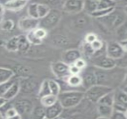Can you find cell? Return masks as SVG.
Returning a JSON list of instances; mask_svg holds the SVG:
<instances>
[{
  "mask_svg": "<svg viewBox=\"0 0 127 119\" xmlns=\"http://www.w3.org/2000/svg\"><path fill=\"white\" fill-rule=\"evenodd\" d=\"M36 86V83L33 80H26L24 81L23 83L22 84V86L20 85V88H23V90L25 92H31L33 91Z\"/></svg>",
  "mask_w": 127,
  "mask_h": 119,
  "instance_id": "1f68e13d",
  "label": "cell"
},
{
  "mask_svg": "<svg viewBox=\"0 0 127 119\" xmlns=\"http://www.w3.org/2000/svg\"><path fill=\"white\" fill-rule=\"evenodd\" d=\"M84 0H65L62 9L70 14H76L83 11Z\"/></svg>",
  "mask_w": 127,
  "mask_h": 119,
  "instance_id": "9c48e42d",
  "label": "cell"
},
{
  "mask_svg": "<svg viewBox=\"0 0 127 119\" xmlns=\"http://www.w3.org/2000/svg\"><path fill=\"white\" fill-rule=\"evenodd\" d=\"M98 118L111 119L113 111V107L110 105L96 104Z\"/></svg>",
  "mask_w": 127,
  "mask_h": 119,
  "instance_id": "2e32d148",
  "label": "cell"
},
{
  "mask_svg": "<svg viewBox=\"0 0 127 119\" xmlns=\"http://www.w3.org/2000/svg\"><path fill=\"white\" fill-rule=\"evenodd\" d=\"M6 48L10 51H18V36L11 38L6 43Z\"/></svg>",
  "mask_w": 127,
  "mask_h": 119,
  "instance_id": "f1b7e54d",
  "label": "cell"
},
{
  "mask_svg": "<svg viewBox=\"0 0 127 119\" xmlns=\"http://www.w3.org/2000/svg\"><path fill=\"white\" fill-rule=\"evenodd\" d=\"M125 116H126V117H127V110H126V111L125 112Z\"/></svg>",
  "mask_w": 127,
  "mask_h": 119,
  "instance_id": "db71d44e",
  "label": "cell"
},
{
  "mask_svg": "<svg viewBox=\"0 0 127 119\" xmlns=\"http://www.w3.org/2000/svg\"><path fill=\"white\" fill-rule=\"evenodd\" d=\"M114 90L108 86L96 84L85 91V98L92 103L96 104L102 96Z\"/></svg>",
  "mask_w": 127,
  "mask_h": 119,
  "instance_id": "277c9868",
  "label": "cell"
},
{
  "mask_svg": "<svg viewBox=\"0 0 127 119\" xmlns=\"http://www.w3.org/2000/svg\"><path fill=\"white\" fill-rule=\"evenodd\" d=\"M24 1H29V0H24Z\"/></svg>",
  "mask_w": 127,
  "mask_h": 119,
  "instance_id": "6f0895ef",
  "label": "cell"
},
{
  "mask_svg": "<svg viewBox=\"0 0 127 119\" xmlns=\"http://www.w3.org/2000/svg\"><path fill=\"white\" fill-rule=\"evenodd\" d=\"M116 7H115V8H108V9H102V10H97V11L93 12V13H92L90 16L92 17L96 18V19H99V18L103 17H104V16L108 15V14H109L113 10L116 8Z\"/></svg>",
  "mask_w": 127,
  "mask_h": 119,
  "instance_id": "836d02e7",
  "label": "cell"
},
{
  "mask_svg": "<svg viewBox=\"0 0 127 119\" xmlns=\"http://www.w3.org/2000/svg\"><path fill=\"white\" fill-rule=\"evenodd\" d=\"M81 58V52L77 49H70L66 51L63 55V60L68 65L74 64L76 60Z\"/></svg>",
  "mask_w": 127,
  "mask_h": 119,
  "instance_id": "9a60e30c",
  "label": "cell"
},
{
  "mask_svg": "<svg viewBox=\"0 0 127 119\" xmlns=\"http://www.w3.org/2000/svg\"><path fill=\"white\" fill-rule=\"evenodd\" d=\"M4 8H5V7H4V5H3V4H0V15L2 14L3 13H4Z\"/></svg>",
  "mask_w": 127,
  "mask_h": 119,
  "instance_id": "f907efd6",
  "label": "cell"
},
{
  "mask_svg": "<svg viewBox=\"0 0 127 119\" xmlns=\"http://www.w3.org/2000/svg\"><path fill=\"white\" fill-rule=\"evenodd\" d=\"M90 45L95 52L102 50L104 48V43L102 40H98V39L92 42L91 43H90Z\"/></svg>",
  "mask_w": 127,
  "mask_h": 119,
  "instance_id": "74e56055",
  "label": "cell"
},
{
  "mask_svg": "<svg viewBox=\"0 0 127 119\" xmlns=\"http://www.w3.org/2000/svg\"><path fill=\"white\" fill-rule=\"evenodd\" d=\"M37 2H32L29 5H28V14L29 17L34 18V19H39L38 16V12H37Z\"/></svg>",
  "mask_w": 127,
  "mask_h": 119,
  "instance_id": "4dcf8cb0",
  "label": "cell"
},
{
  "mask_svg": "<svg viewBox=\"0 0 127 119\" xmlns=\"http://www.w3.org/2000/svg\"><path fill=\"white\" fill-rule=\"evenodd\" d=\"M100 1V0H84L83 11L90 16L93 12L97 10Z\"/></svg>",
  "mask_w": 127,
  "mask_h": 119,
  "instance_id": "ffe728a7",
  "label": "cell"
},
{
  "mask_svg": "<svg viewBox=\"0 0 127 119\" xmlns=\"http://www.w3.org/2000/svg\"><path fill=\"white\" fill-rule=\"evenodd\" d=\"M14 108L20 116L30 114L33 111V103L28 99H20L14 103Z\"/></svg>",
  "mask_w": 127,
  "mask_h": 119,
  "instance_id": "7c38bea8",
  "label": "cell"
},
{
  "mask_svg": "<svg viewBox=\"0 0 127 119\" xmlns=\"http://www.w3.org/2000/svg\"><path fill=\"white\" fill-rule=\"evenodd\" d=\"M119 42H120L121 45L122 47L123 48L125 52L127 53V40H121V41H119Z\"/></svg>",
  "mask_w": 127,
  "mask_h": 119,
  "instance_id": "7dc6e473",
  "label": "cell"
},
{
  "mask_svg": "<svg viewBox=\"0 0 127 119\" xmlns=\"http://www.w3.org/2000/svg\"><path fill=\"white\" fill-rule=\"evenodd\" d=\"M4 117L7 119H19L22 118V116L18 113L14 107H11L5 111Z\"/></svg>",
  "mask_w": 127,
  "mask_h": 119,
  "instance_id": "e575fe53",
  "label": "cell"
},
{
  "mask_svg": "<svg viewBox=\"0 0 127 119\" xmlns=\"http://www.w3.org/2000/svg\"><path fill=\"white\" fill-rule=\"evenodd\" d=\"M62 17V13L57 8H51L49 13L45 17L39 19V27L45 29L46 31L55 28Z\"/></svg>",
  "mask_w": 127,
  "mask_h": 119,
  "instance_id": "5b68a950",
  "label": "cell"
},
{
  "mask_svg": "<svg viewBox=\"0 0 127 119\" xmlns=\"http://www.w3.org/2000/svg\"><path fill=\"white\" fill-rule=\"evenodd\" d=\"M62 0H34L33 2L44 4L49 5L50 7H55L61 2Z\"/></svg>",
  "mask_w": 127,
  "mask_h": 119,
  "instance_id": "ab89813d",
  "label": "cell"
},
{
  "mask_svg": "<svg viewBox=\"0 0 127 119\" xmlns=\"http://www.w3.org/2000/svg\"><path fill=\"white\" fill-rule=\"evenodd\" d=\"M126 16L123 8L120 10L116 7L109 14L97 19L109 29H117L126 21Z\"/></svg>",
  "mask_w": 127,
  "mask_h": 119,
  "instance_id": "7a4b0ae2",
  "label": "cell"
},
{
  "mask_svg": "<svg viewBox=\"0 0 127 119\" xmlns=\"http://www.w3.org/2000/svg\"><path fill=\"white\" fill-rule=\"evenodd\" d=\"M51 69L54 75L59 79L64 80L71 75L69 65L63 61L53 63L51 65Z\"/></svg>",
  "mask_w": 127,
  "mask_h": 119,
  "instance_id": "30bf717a",
  "label": "cell"
},
{
  "mask_svg": "<svg viewBox=\"0 0 127 119\" xmlns=\"http://www.w3.org/2000/svg\"><path fill=\"white\" fill-rule=\"evenodd\" d=\"M52 42L55 45L64 47L66 46L69 44V40L68 38L62 35H56L52 37Z\"/></svg>",
  "mask_w": 127,
  "mask_h": 119,
  "instance_id": "d4e9b609",
  "label": "cell"
},
{
  "mask_svg": "<svg viewBox=\"0 0 127 119\" xmlns=\"http://www.w3.org/2000/svg\"><path fill=\"white\" fill-rule=\"evenodd\" d=\"M75 17L74 19V23L76 27L78 28H83L88 25L90 22V18L89 14L84 12V14L81 13L75 14Z\"/></svg>",
  "mask_w": 127,
  "mask_h": 119,
  "instance_id": "ac0fdd59",
  "label": "cell"
},
{
  "mask_svg": "<svg viewBox=\"0 0 127 119\" xmlns=\"http://www.w3.org/2000/svg\"><path fill=\"white\" fill-rule=\"evenodd\" d=\"M97 37L96 35L91 33V34H87V35L86 36L85 40L86 43H91L92 42H93L94 40H97Z\"/></svg>",
  "mask_w": 127,
  "mask_h": 119,
  "instance_id": "f6af8a7d",
  "label": "cell"
},
{
  "mask_svg": "<svg viewBox=\"0 0 127 119\" xmlns=\"http://www.w3.org/2000/svg\"><path fill=\"white\" fill-rule=\"evenodd\" d=\"M123 89H124L127 92V87H125V88H122Z\"/></svg>",
  "mask_w": 127,
  "mask_h": 119,
  "instance_id": "11a10c76",
  "label": "cell"
},
{
  "mask_svg": "<svg viewBox=\"0 0 127 119\" xmlns=\"http://www.w3.org/2000/svg\"><path fill=\"white\" fill-rule=\"evenodd\" d=\"M39 19L31 17H26L20 19L18 23L19 28L23 31L30 32L39 27Z\"/></svg>",
  "mask_w": 127,
  "mask_h": 119,
  "instance_id": "4fadbf2b",
  "label": "cell"
},
{
  "mask_svg": "<svg viewBox=\"0 0 127 119\" xmlns=\"http://www.w3.org/2000/svg\"><path fill=\"white\" fill-rule=\"evenodd\" d=\"M113 110L123 112L127 110V92L122 88L114 89Z\"/></svg>",
  "mask_w": 127,
  "mask_h": 119,
  "instance_id": "ba28073f",
  "label": "cell"
},
{
  "mask_svg": "<svg viewBox=\"0 0 127 119\" xmlns=\"http://www.w3.org/2000/svg\"><path fill=\"white\" fill-rule=\"evenodd\" d=\"M112 1H115V2H117L118 1V0H112Z\"/></svg>",
  "mask_w": 127,
  "mask_h": 119,
  "instance_id": "9f6ffc18",
  "label": "cell"
},
{
  "mask_svg": "<svg viewBox=\"0 0 127 119\" xmlns=\"http://www.w3.org/2000/svg\"><path fill=\"white\" fill-rule=\"evenodd\" d=\"M27 38L29 40L31 44H33V45H40L41 44L42 42V40H39V39L37 38V37L34 35V33H33V31H31L29 32L28 35H26Z\"/></svg>",
  "mask_w": 127,
  "mask_h": 119,
  "instance_id": "d590c367",
  "label": "cell"
},
{
  "mask_svg": "<svg viewBox=\"0 0 127 119\" xmlns=\"http://www.w3.org/2000/svg\"><path fill=\"white\" fill-rule=\"evenodd\" d=\"M64 109V108L58 100L54 104L46 107V119H54L58 118L63 113Z\"/></svg>",
  "mask_w": 127,
  "mask_h": 119,
  "instance_id": "5bb4252c",
  "label": "cell"
},
{
  "mask_svg": "<svg viewBox=\"0 0 127 119\" xmlns=\"http://www.w3.org/2000/svg\"><path fill=\"white\" fill-rule=\"evenodd\" d=\"M15 81L16 80L12 79L10 80L7 81V82L0 84V96H2L3 95L5 94Z\"/></svg>",
  "mask_w": 127,
  "mask_h": 119,
  "instance_id": "f35d334b",
  "label": "cell"
},
{
  "mask_svg": "<svg viewBox=\"0 0 127 119\" xmlns=\"http://www.w3.org/2000/svg\"><path fill=\"white\" fill-rule=\"evenodd\" d=\"M74 64L76 67H77L78 69H80L81 71H82L83 69H84L86 67H87V63H86V61L81 58L76 60V61H75V63H74Z\"/></svg>",
  "mask_w": 127,
  "mask_h": 119,
  "instance_id": "7bdbcfd3",
  "label": "cell"
},
{
  "mask_svg": "<svg viewBox=\"0 0 127 119\" xmlns=\"http://www.w3.org/2000/svg\"><path fill=\"white\" fill-rule=\"evenodd\" d=\"M96 104L108 105L113 107V104H114V90L109 92L108 94L102 96Z\"/></svg>",
  "mask_w": 127,
  "mask_h": 119,
  "instance_id": "484cf974",
  "label": "cell"
},
{
  "mask_svg": "<svg viewBox=\"0 0 127 119\" xmlns=\"http://www.w3.org/2000/svg\"><path fill=\"white\" fill-rule=\"evenodd\" d=\"M82 78V86L86 89L97 84V77L94 66L86 67L80 73Z\"/></svg>",
  "mask_w": 127,
  "mask_h": 119,
  "instance_id": "52a82bcc",
  "label": "cell"
},
{
  "mask_svg": "<svg viewBox=\"0 0 127 119\" xmlns=\"http://www.w3.org/2000/svg\"><path fill=\"white\" fill-rule=\"evenodd\" d=\"M85 98V91L78 90H68L60 92L58 100L64 109L75 107Z\"/></svg>",
  "mask_w": 127,
  "mask_h": 119,
  "instance_id": "6da1fadb",
  "label": "cell"
},
{
  "mask_svg": "<svg viewBox=\"0 0 127 119\" xmlns=\"http://www.w3.org/2000/svg\"><path fill=\"white\" fill-rule=\"evenodd\" d=\"M14 76V72L11 69L0 67V84L12 79Z\"/></svg>",
  "mask_w": 127,
  "mask_h": 119,
  "instance_id": "603a6c76",
  "label": "cell"
},
{
  "mask_svg": "<svg viewBox=\"0 0 127 119\" xmlns=\"http://www.w3.org/2000/svg\"><path fill=\"white\" fill-rule=\"evenodd\" d=\"M20 90V82H17V81H15L13 83V85L9 88L7 92L2 96L7 100H11L19 94Z\"/></svg>",
  "mask_w": 127,
  "mask_h": 119,
  "instance_id": "d6986e66",
  "label": "cell"
},
{
  "mask_svg": "<svg viewBox=\"0 0 127 119\" xmlns=\"http://www.w3.org/2000/svg\"><path fill=\"white\" fill-rule=\"evenodd\" d=\"M115 67L109 70H105L95 67L97 84L108 86L114 89L113 85H115L116 83L119 82V74L116 72L117 71H115Z\"/></svg>",
  "mask_w": 127,
  "mask_h": 119,
  "instance_id": "3957f363",
  "label": "cell"
},
{
  "mask_svg": "<svg viewBox=\"0 0 127 119\" xmlns=\"http://www.w3.org/2000/svg\"><path fill=\"white\" fill-rule=\"evenodd\" d=\"M111 119H127L125 112L121 111L116 110H113L112 114Z\"/></svg>",
  "mask_w": 127,
  "mask_h": 119,
  "instance_id": "b9f144b4",
  "label": "cell"
},
{
  "mask_svg": "<svg viewBox=\"0 0 127 119\" xmlns=\"http://www.w3.org/2000/svg\"><path fill=\"white\" fill-rule=\"evenodd\" d=\"M93 66L97 68L109 70L116 66V61L111 57H108L106 54H98L95 52L91 57Z\"/></svg>",
  "mask_w": 127,
  "mask_h": 119,
  "instance_id": "8992f818",
  "label": "cell"
},
{
  "mask_svg": "<svg viewBox=\"0 0 127 119\" xmlns=\"http://www.w3.org/2000/svg\"><path fill=\"white\" fill-rule=\"evenodd\" d=\"M31 46V43L29 42L26 36L20 35L18 36V51L25 53L27 52Z\"/></svg>",
  "mask_w": 127,
  "mask_h": 119,
  "instance_id": "44dd1931",
  "label": "cell"
},
{
  "mask_svg": "<svg viewBox=\"0 0 127 119\" xmlns=\"http://www.w3.org/2000/svg\"><path fill=\"white\" fill-rule=\"evenodd\" d=\"M14 23L13 20L11 19H7L3 22L2 25H1V29L3 31H10L14 28Z\"/></svg>",
  "mask_w": 127,
  "mask_h": 119,
  "instance_id": "60d3db41",
  "label": "cell"
},
{
  "mask_svg": "<svg viewBox=\"0 0 127 119\" xmlns=\"http://www.w3.org/2000/svg\"><path fill=\"white\" fill-rule=\"evenodd\" d=\"M8 0H0V4H4L6 2H7Z\"/></svg>",
  "mask_w": 127,
  "mask_h": 119,
  "instance_id": "816d5d0a",
  "label": "cell"
},
{
  "mask_svg": "<svg viewBox=\"0 0 127 119\" xmlns=\"http://www.w3.org/2000/svg\"><path fill=\"white\" fill-rule=\"evenodd\" d=\"M118 5L120 6L123 8V7L127 6V0H118L117 2H116V7Z\"/></svg>",
  "mask_w": 127,
  "mask_h": 119,
  "instance_id": "bcb514c9",
  "label": "cell"
},
{
  "mask_svg": "<svg viewBox=\"0 0 127 119\" xmlns=\"http://www.w3.org/2000/svg\"><path fill=\"white\" fill-rule=\"evenodd\" d=\"M106 54L114 60H118L124 55L125 51L120 42L111 41L106 45Z\"/></svg>",
  "mask_w": 127,
  "mask_h": 119,
  "instance_id": "8fae6325",
  "label": "cell"
},
{
  "mask_svg": "<svg viewBox=\"0 0 127 119\" xmlns=\"http://www.w3.org/2000/svg\"><path fill=\"white\" fill-rule=\"evenodd\" d=\"M37 12H38L39 19H42L47 15L51 8L49 5L44 4H40V3H37Z\"/></svg>",
  "mask_w": 127,
  "mask_h": 119,
  "instance_id": "f546056e",
  "label": "cell"
},
{
  "mask_svg": "<svg viewBox=\"0 0 127 119\" xmlns=\"http://www.w3.org/2000/svg\"><path fill=\"white\" fill-rule=\"evenodd\" d=\"M27 3H28V1H24V0H8L3 5L5 8L7 10L17 11L23 8Z\"/></svg>",
  "mask_w": 127,
  "mask_h": 119,
  "instance_id": "e0dca14e",
  "label": "cell"
},
{
  "mask_svg": "<svg viewBox=\"0 0 127 119\" xmlns=\"http://www.w3.org/2000/svg\"><path fill=\"white\" fill-rule=\"evenodd\" d=\"M50 94H51V91H50L49 84H48V80H45L40 85L38 95L39 97L41 98L42 96Z\"/></svg>",
  "mask_w": 127,
  "mask_h": 119,
  "instance_id": "d6a6232c",
  "label": "cell"
},
{
  "mask_svg": "<svg viewBox=\"0 0 127 119\" xmlns=\"http://www.w3.org/2000/svg\"><path fill=\"white\" fill-rule=\"evenodd\" d=\"M8 101L7 99L5 98L3 96H0V108L2 107L3 105H4Z\"/></svg>",
  "mask_w": 127,
  "mask_h": 119,
  "instance_id": "c3c4849f",
  "label": "cell"
},
{
  "mask_svg": "<svg viewBox=\"0 0 127 119\" xmlns=\"http://www.w3.org/2000/svg\"><path fill=\"white\" fill-rule=\"evenodd\" d=\"M33 33L37 38L42 40L43 39H45L47 36V31L45 30V29L40 28V27H38V28L33 30Z\"/></svg>",
  "mask_w": 127,
  "mask_h": 119,
  "instance_id": "8d00e7d4",
  "label": "cell"
},
{
  "mask_svg": "<svg viewBox=\"0 0 127 119\" xmlns=\"http://www.w3.org/2000/svg\"><path fill=\"white\" fill-rule=\"evenodd\" d=\"M123 10H124V11L125 12V14L127 15V6H126V7H123Z\"/></svg>",
  "mask_w": 127,
  "mask_h": 119,
  "instance_id": "f5cc1de1",
  "label": "cell"
},
{
  "mask_svg": "<svg viewBox=\"0 0 127 119\" xmlns=\"http://www.w3.org/2000/svg\"><path fill=\"white\" fill-rule=\"evenodd\" d=\"M65 79L69 86L72 88L82 86V78L80 75H70Z\"/></svg>",
  "mask_w": 127,
  "mask_h": 119,
  "instance_id": "7402d4cb",
  "label": "cell"
},
{
  "mask_svg": "<svg viewBox=\"0 0 127 119\" xmlns=\"http://www.w3.org/2000/svg\"><path fill=\"white\" fill-rule=\"evenodd\" d=\"M121 85H122V88L127 87V72H125L124 78L123 81H122Z\"/></svg>",
  "mask_w": 127,
  "mask_h": 119,
  "instance_id": "681fc988",
  "label": "cell"
},
{
  "mask_svg": "<svg viewBox=\"0 0 127 119\" xmlns=\"http://www.w3.org/2000/svg\"><path fill=\"white\" fill-rule=\"evenodd\" d=\"M58 101V96L50 94L40 98V104L45 108L51 106Z\"/></svg>",
  "mask_w": 127,
  "mask_h": 119,
  "instance_id": "cb8c5ba5",
  "label": "cell"
},
{
  "mask_svg": "<svg viewBox=\"0 0 127 119\" xmlns=\"http://www.w3.org/2000/svg\"><path fill=\"white\" fill-rule=\"evenodd\" d=\"M69 72L71 75H80L81 70L76 67L74 64H72L69 65Z\"/></svg>",
  "mask_w": 127,
  "mask_h": 119,
  "instance_id": "ee69618b",
  "label": "cell"
},
{
  "mask_svg": "<svg viewBox=\"0 0 127 119\" xmlns=\"http://www.w3.org/2000/svg\"><path fill=\"white\" fill-rule=\"evenodd\" d=\"M32 113L35 118L46 119V108L42 106H37L33 109Z\"/></svg>",
  "mask_w": 127,
  "mask_h": 119,
  "instance_id": "83f0119b",
  "label": "cell"
},
{
  "mask_svg": "<svg viewBox=\"0 0 127 119\" xmlns=\"http://www.w3.org/2000/svg\"><path fill=\"white\" fill-rule=\"evenodd\" d=\"M48 84L51 94L58 96L61 92V88L60 84L57 80L54 79L48 80Z\"/></svg>",
  "mask_w": 127,
  "mask_h": 119,
  "instance_id": "4316f807",
  "label": "cell"
}]
</instances>
